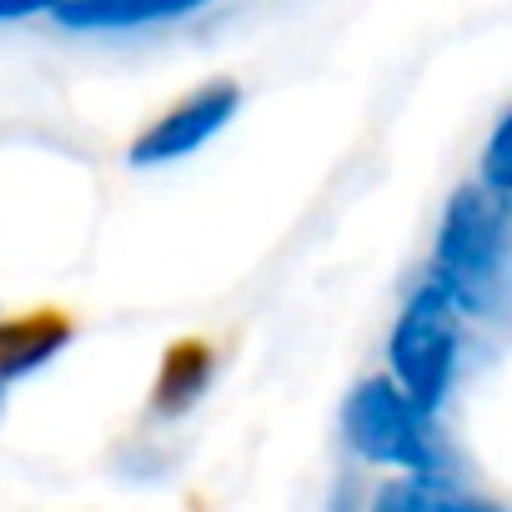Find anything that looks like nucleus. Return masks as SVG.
I'll list each match as a JSON object with an SVG mask.
<instances>
[{
	"mask_svg": "<svg viewBox=\"0 0 512 512\" xmlns=\"http://www.w3.org/2000/svg\"><path fill=\"white\" fill-rule=\"evenodd\" d=\"M76 332V322L61 307H36L21 317H0V377H16L36 362H46L56 347H66V337Z\"/></svg>",
	"mask_w": 512,
	"mask_h": 512,
	"instance_id": "obj_1",
	"label": "nucleus"
},
{
	"mask_svg": "<svg viewBox=\"0 0 512 512\" xmlns=\"http://www.w3.org/2000/svg\"><path fill=\"white\" fill-rule=\"evenodd\" d=\"M211 377V342L206 337H181L166 347L161 357V372H156V387H151V407L176 417L196 402V392L206 387Z\"/></svg>",
	"mask_w": 512,
	"mask_h": 512,
	"instance_id": "obj_2",
	"label": "nucleus"
}]
</instances>
